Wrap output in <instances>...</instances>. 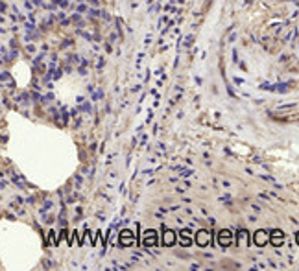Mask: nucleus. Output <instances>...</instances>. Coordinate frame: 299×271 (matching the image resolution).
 Listing matches in <instances>:
<instances>
[{
  "label": "nucleus",
  "mask_w": 299,
  "mask_h": 271,
  "mask_svg": "<svg viewBox=\"0 0 299 271\" xmlns=\"http://www.w3.org/2000/svg\"><path fill=\"white\" fill-rule=\"evenodd\" d=\"M122 244H124V245H129V244H131V232H129V231H124V232H122Z\"/></svg>",
  "instance_id": "f257e3e1"
},
{
  "label": "nucleus",
  "mask_w": 299,
  "mask_h": 271,
  "mask_svg": "<svg viewBox=\"0 0 299 271\" xmlns=\"http://www.w3.org/2000/svg\"><path fill=\"white\" fill-rule=\"evenodd\" d=\"M220 238H222V244H227L229 242V232H220Z\"/></svg>",
  "instance_id": "f03ea898"
},
{
  "label": "nucleus",
  "mask_w": 299,
  "mask_h": 271,
  "mask_svg": "<svg viewBox=\"0 0 299 271\" xmlns=\"http://www.w3.org/2000/svg\"><path fill=\"white\" fill-rule=\"evenodd\" d=\"M198 242H199L201 245H203L205 242H207V234H205V232H199V240H198Z\"/></svg>",
  "instance_id": "7ed1b4c3"
},
{
  "label": "nucleus",
  "mask_w": 299,
  "mask_h": 271,
  "mask_svg": "<svg viewBox=\"0 0 299 271\" xmlns=\"http://www.w3.org/2000/svg\"><path fill=\"white\" fill-rule=\"evenodd\" d=\"M172 242H174V238H172V232H168V234H166V244H172Z\"/></svg>",
  "instance_id": "20e7f679"
}]
</instances>
